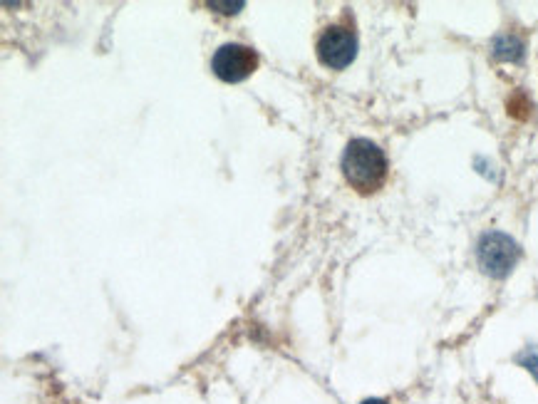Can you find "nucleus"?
Returning <instances> with one entry per match:
<instances>
[{"label":"nucleus","mask_w":538,"mask_h":404,"mask_svg":"<svg viewBox=\"0 0 538 404\" xmlns=\"http://www.w3.org/2000/svg\"><path fill=\"white\" fill-rule=\"evenodd\" d=\"M387 157L370 139H353L343 154V176L362 196L375 194L387 181Z\"/></svg>","instance_id":"1"},{"label":"nucleus","mask_w":538,"mask_h":404,"mask_svg":"<svg viewBox=\"0 0 538 404\" xmlns=\"http://www.w3.org/2000/svg\"><path fill=\"white\" fill-rule=\"evenodd\" d=\"M521 258L519 243L501 231H489L479 238L477 261L481 271L491 278H506Z\"/></svg>","instance_id":"2"},{"label":"nucleus","mask_w":538,"mask_h":404,"mask_svg":"<svg viewBox=\"0 0 538 404\" xmlns=\"http://www.w3.org/2000/svg\"><path fill=\"white\" fill-rule=\"evenodd\" d=\"M315 53L330 70H345L358 55V35H355L353 25L335 23L325 28L315 43Z\"/></svg>","instance_id":"3"},{"label":"nucleus","mask_w":538,"mask_h":404,"mask_svg":"<svg viewBox=\"0 0 538 404\" xmlns=\"http://www.w3.org/2000/svg\"><path fill=\"white\" fill-rule=\"evenodd\" d=\"M256 67H258L256 50L239 43L221 45V48L214 53V58H211V70H214V75L224 82H243Z\"/></svg>","instance_id":"4"},{"label":"nucleus","mask_w":538,"mask_h":404,"mask_svg":"<svg viewBox=\"0 0 538 404\" xmlns=\"http://www.w3.org/2000/svg\"><path fill=\"white\" fill-rule=\"evenodd\" d=\"M494 55L499 60H521V55H524V43L516 40L514 35H506V38H499L494 43Z\"/></svg>","instance_id":"5"},{"label":"nucleus","mask_w":538,"mask_h":404,"mask_svg":"<svg viewBox=\"0 0 538 404\" xmlns=\"http://www.w3.org/2000/svg\"><path fill=\"white\" fill-rule=\"evenodd\" d=\"M519 362L526 367V370L531 372V375L536 377V380H538V352H536V350L524 352V355L519 357Z\"/></svg>","instance_id":"6"},{"label":"nucleus","mask_w":538,"mask_h":404,"mask_svg":"<svg viewBox=\"0 0 538 404\" xmlns=\"http://www.w3.org/2000/svg\"><path fill=\"white\" fill-rule=\"evenodd\" d=\"M211 8H224V13H239V10L243 8V3H234V5H229V3H224V5L211 3Z\"/></svg>","instance_id":"7"},{"label":"nucleus","mask_w":538,"mask_h":404,"mask_svg":"<svg viewBox=\"0 0 538 404\" xmlns=\"http://www.w3.org/2000/svg\"><path fill=\"white\" fill-rule=\"evenodd\" d=\"M362 404H390V402H385V400H365Z\"/></svg>","instance_id":"8"}]
</instances>
